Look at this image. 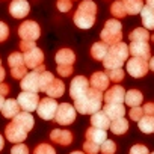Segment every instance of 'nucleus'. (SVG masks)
I'll list each match as a JSON object with an SVG mask.
<instances>
[{
    "label": "nucleus",
    "instance_id": "obj_1",
    "mask_svg": "<svg viewBox=\"0 0 154 154\" xmlns=\"http://www.w3.org/2000/svg\"><path fill=\"white\" fill-rule=\"evenodd\" d=\"M103 103V92L94 88H89L83 98L74 101V109L82 115H92L98 110H101Z\"/></svg>",
    "mask_w": 154,
    "mask_h": 154
},
{
    "label": "nucleus",
    "instance_id": "obj_2",
    "mask_svg": "<svg viewBox=\"0 0 154 154\" xmlns=\"http://www.w3.org/2000/svg\"><path fill=\"white\" fill-rule=\"evenodd\" d=\"M95 14H97L95 2H92V0H83L74 14V24L83 30L91 29L95 23Z\"/></svg>",
    "mask_w": 154,
    "mask_h": 154
},
{
    "label": "nucleus",
    "instance_id": "obj_3",
    "mask_svg": "<svg viewBox=\"0 0 154 154\" xmlns=\"http://www.w3.org/2000/svg\"><path fill=\"white\" fill-rule=\"evenodd\" d=\"M130 50L125 42H116L112 44L106 57L103 59V65L106 69H113V68H122L124 62L128 59Z\"/></svg>",
    "mask_w": 154,
    "mask_h": 154
},
{
    "label": "nucleus",
    "instance_id": "obj_4",
    "mask_svg": "<svg viewBox=\"0 0 154 154\" xmlns=\"http://www.w3.org/2000/svg\"><path fill=\"white\" fill-rule=\"evenodd\" d=\"M121 23L118 20H107L103 30H101V41L106 42V44H116V42H121V38H122V30H121Z\"/></svg>",
    "mask_w": 154,
    "mask_h": 154
},
{
    "label": "nucleus",
    "instance_id": "obj_5",
    "mask_svg": "<svg viewBox=\"0 0 154 154\" xmlns=\"http://www.w3.org/2000/svg\"><path fill=\"white\" fill-rule=\"evenodd\" d=\"M89 88H91L89 86V80L86 79V77L85 75H77V77H74L72 82H71L69 95H71V98L74 101H77V100H80V98L85 97V94L88 92Z\"/></svg>",
    "mask_w": 154,
    "mask_h": 154
},
{
    "label": "nucleus",
    "instance_id": "obj_6",
    "mask_svg": "<svg viewBox=\"0 0 154 154\" xmlns=\"http://www.w3.org/2000/svg\"><path fill=\"white\" fill-rule=\"evenodd\" d=\"M57 101L56 98H51V97H45L42 100H39V104L36 107V112L39 115V118L45 119V121H50L54 118L56 115V110H57Z\"/></svg>",
    "mask_w": 154,
    "mask_h": 154
},
{
    "label": "nucleus",
    "instance_id": "obj_7",
    "mask_svg": "<svg viewBox=\"0 0 154 154\" xmlns=\"http://www.w3.org/2000/svg\"><path fill=\"white\" fill-rule=\"evenodd\" d=\"M75 112L77 110L74 109V106H71L69 103H62L57 106L54 119L59 125H69L75 119Z\"/></svg>",
    "mask_w": 154,
    "mask_h": 154
},
{
    "label": "nucleus",
    "instance_id": "obj_8",
    "mask_svg": "<svg viewBox=\"0 0 154 154\" xmlns=\"http://www.w3.org/2000/svg\"><path fill=\"white\" fill-rule=\"evenodd\" d=\"M149 66H148V60L140 59V57H131L127 62V72L134 77V79H140L148 72Z\"/></svg>",
    "mask_w": 154,
    "mask_h": 154
},
{
    "label": "nucleus",
    "instance_id": "obj_9",
    "mask_svg": "<svg viewBox=\"0 0 154 154\" xmlns=\"http://www.w3.org/2000/svg\"><path fill=\"white\" fill-rule=\"evenodd\" d=\"M20 85H21V89H24V91L39 92L41 91V71L33 69L32 72L26 74L21 79Z\"/></svg>",
    "mask_w": 154,
    "mask_h": 154
},
{
    "label": "nucleus",
    "instance_id": "obj_10",
    "mask_svg": "<svg viewBox=\"0 0 154 154\" xmlns=\"http://www.w3.org/2000/svg\"><path fill=\"white\" fill-rule=\"evenodd\" d=\"M18 35L21 39L24 41H36L41 35V29L39 24L36 21H24L20 27H18Z\"/></svg>",
    "mask_w": 154,
    "mask_h": 154
},
{
    "label": "nucleus",
    "instance_id": "obj_11",
    "mask_svg": "<svg viewBox=\"0 0 154 154\" xmlns=\"http://www.w3.org/2000/svg\"><path fill=\"white\" fill-rule=\"evenodd\" d=\"M20 107L24 110V112H33L36 110L38 104H39V97H38V92H29V91H23L18 98H17Z\"/></svg>",
    "mask_w": 154,
    "mask_h": 154
},
{
    "label": "nucleus",
    "instance_id": "obj_12",
    "mask_svg": "<svg viewBox=\"0 0 154 154\" xmlns=\"http://www.w3.org/2000/svg\"><path fill=\"white\" fill-rule=\"evenodd\" d=\"M5 136H6V139H8L9 142H12V143H21V142L26 140L27 131H26L23 127H20L18 124H15V122L12 121V122H9V124L6 125V128H5Z\"/></svg>",
    "mask_w": 154,
    "mask_h": 154
},
{
    "label": "nucleus",
    "instance_id": "obj_13",
    "mask_svg": "<svg viewBox=\"0 0 154 154\" xmlns=\"http://www.w3.org/2000/svg\"><path fill=\"white\" fill-rule=\"evenodd\" d=\"M128 50L133 57H140V59L149 60L151 48L146 41H131V44L128 45Z\"/></svg>",
    "mask_w": 154,
    "mask_h": 154
},
{
    "label": "nucleus",
    "instance_id": "obj_14",
    "mask_svg": "<svg viewBox=\"0 0 154 154\" xmlns=\"http://www.w3.org/2000/svg\"><path fill=\"white\" fill-rule=\"evenodd\" d=\"M23 56H24V63H26V66L30 68V69H36V68L41 66L42 62H44V53H42V50L38 48V47H35V48H32V50L23 53Z\"/></svg>",
    "mask_w": 154,
    "mask_h": 154
},
{
    "label": "nucleus",
    "instance_id": "obj_15",
    "mask_svg": "<svg viewBox=\"0 0 154 154\" xmlns=\"http://www.w3.org/2000/svg\"><path fill=\"white\" fill-rule=\"evenodd\" d=\"M30 6L27 0H12L9 5V14L14 18H24L29 15Z\"/></svg>",
    "mask_w": 154,
    "mask_h": 154
},
{
    "label": "nucleus",
    "instance_id": "obj_16",
    "mask_svg": "<svg viewBox=\"0 0 154 154\" xmlns=\"http://www.w3.org/2000/svg\"><path fill=\"white\" fill-rule=\"evenodd\" d=\"M103 100L104 103H124L125 100V89L119 85H115L113 88L107 89L106 94L103 95Z\"/></svg>",
    "mask_w": 154,
    "mask_h": 154
},
{
    "label": "nucleus",
    "instance_id": "obj_17",
    "mask_svg": "<svg viewBox=\"0 0 154 154\" xmlns=\"http://www.w3.org/2000/svg\"><path fill=\"white\" fill-rule=\"evenodd\" d=\"M109 82H110L109 75H107L106 72H103V71L94 72V74L91 75V79H89L91 88L98 89V91H101V92H103L104 89H109Z\"/></svg>",
    "mask_w": 154,
    "mask_h": 154
},
{
    "label": "nucleus",
    "instance_id": "obj_18",
    "mask_svg": "<svg viewBox=\"0 0 154 154\" xmlns=\"http://www.w3.org/2000/svg\"><path fill=\"white\" fill-rule=\"evenodd\" d=\"M103 112L109 116L110 121H113V119H118V118H124L125 107H124L122 103H107L103 107Z\"/></svg>",
    "mask_w": 154,
    "mask_h": 154
},
{
    "label": "nucleus",
    "instance_id": "obj_19",
    "mask_svg": "<svg viewBox=\"0 0 154 154\" xmlns=\"http://www.w3.org/2000/svg\"><path fill=\"white\" fill-rule=\"evenodd\" d=\"M50 139L57 143V145H69L72 142V133L69 130H60V128H54L51 133H50Z\"/></svg>",
    "mask_w": 154,
    "mask_h": 154
},
{
    "label": "nucleus",
    "instance_id": "obj_20",
    "mask_svg": "<svg viewBox=\"0 0 154 154\" xmlns=\"http://www.w3.org/2000/svg\"><path fill=\"white\" fill-rule=\"evenodd\" d=\"M0 112H2V115H3L5 118L12 119L14 116H17V115L20 113V104H18L17 100L8 98V100H5L3 107H2V110H0Z\"/></svg>",
    "mask_w": 154,
    "mask_h": 154
},
{
    "label": "nucleus",
    "instance_id": "obj_21",
    "mask_svg": "<svg viewBox=\"0 0 154 154\" xmlns=\"http://www.w3.org/2000/svg\"><path fill=\"white\" fill-rule=\"evenodd\" d=\"M12 121H14L15 124H18L20 127H23L27 133H29V131L33 128V125H35V119H33L32 113H29V112H20L17 116L12 118Z\"/></svg>",
    "mask_w": 154,
    "mask_h": 154
},
{
    "label": "nucleus",
    "instance_id": "obj_22",
    "mask_svg": "<svg viewBox=\"0 0 154 154\" xmlns=\"http://www.w3.org/2000/svg\"><path fill=\"white\" fill-rule=\"evenodd\" d=\"M91 125L92 127H97V128L107 130L110 127V119H109V116L103 110H98V112H95V113L91 115Z\"/></svg>",
    "mask_w": 154,
    "mask_h": 154
},
{
    "label": "nucleus",
    "instance_id": "obj_23",
    "mask_svg": "<svg viewBox=\"0 0 154 154\" xmlns=\"http://www.w3.org/2000/svg\"><path fill=\"white\" fill-rule=\"evenodd\" d=\"M54 59H56L57 65H72L74 60H75V54H74V51L69 50V48H60V50L56 53Z\"/></svg>",
    "mask_w": 154,
    "mask_h": 154
},
{
    "label": "nucleus",
    "instance_id": "obj_24",
    "mask_svg": "<svg viewBox=\"0 0 154 154\" xmlns=\"http://www.w3.org/2000/svg\"><path fill=\"white\" fill-rule=\"evenodd\" d=\"M106 139H107V134H106V130H103V128L89 127L86 130V140H91V142H95V143L101 145Z\"/></svg>",
    "mask_w": 154,
    "mask_h": 154
},
{
    "label": "nucleus",
    "instance_id": "obj_25",
    "mask_svg": "<svg viewBox=\"0 0 154 154\" xmlns=\"http://www.w3.org/2000/svg\"><path fill=\"white\" fill-rule=\"evenodd\" d=\"M45 92H47V95L51 97V98H59V97H62L63 92H65V85H63L62 80L53 79V82L50 83V86L47 88Z\"/></svg>",
    "mask_w": 154,
    "mask_h": 154
},
{
    "label": "nucleus",
    "instance_id": "obj_26",
    "mask_svg": "<svg viewBox=\"0 0 154 154\" xmlns=\"http://www.w3.org/2000/svg\"><path fill=\"white\" fill-rule=\"evenodd\" d=\"M125 104L127 106H130V107H137V106H140V103L143 101V95H142V92L140 91H137V89H128L127 92H125Z\"/></svg>",
    "mask_w": 154,
    "mask_h": 154
},
{
    "label": "nucleus",
    "instance_id": "obj_27",
    "mask_svg": "<svg viewBox=\"0 0 154 154\" xmlns=\"http://www.w3.org/2000/svg\"><path fill=\"white\" fill-rule=\"evenodd\" d=\"M107 51H109V47H107V44L103 42V41L95 42V44L91 47V56H92L95 60H103V59L106 57Z\"/></svg>",
    "mask_w": 154,
    "mask_h": 154
},
{
    "label": "nucleus",
    "instance_id": "obj_28",
    "mask_svg": "<svg viewBox=\"0 0 154 154\" xmlns=\"http://www.w3.org/2000/svg\"><path fill=\"white\" fill-rule=\"evenodd\" d=\"M142 14V24L143 27L148 30H154V9L149 6H143V9L140 11Z\"/></svg>",
    "mask_w": 154,
    "mask_h": 154
},
{
    "label": "nucleus",
    "instance_id": "obj_29",
    "mask_svg": "<svg viewBox=\"0 0 154 154\" xmlns=\"http://www.w3.org/2000/svg\"><path fill=\"white\" fill-rule=\"evenodd\" d=\"M125 12L130 15H137L143 9V2L142 0H122Z\"/></svg>",
    "mask_w": 154,
    "mask_h": 154
},
{
    "label": "nucleus",
    "instance_id": "obj_30",
    "mask_svg": "<svg viewBox=\"0 0 154 154\" xmlns=\"http://www.w3.org/2000/svg\"><path fill=\"white\" fill-rule=\"evenodd\" d=\"M113 134H124L127 130H128V121L125 118H118V119H113L110 121V127Z\"/></svg>",
    "mask_w": 154,
    "mask_h": 154
},
{
    "label": "nucleus",
    "instance_id": "obj_31",
    "mask_svg": "<svg viewBox=\"0 0 154 154\" xmlns=\"http://www.w3.org/2000/svg\"><path fill=\"white\" fill-rule=\"evenodd\" d=\"M139 130L142 133H154V116L152 115H143L139 121Z\"/></svg>",
    "mask_w": 154,
    "mask_h": 154
},
{
    "label": "nucleus",
    "instance_id": "obj_32",
    "mask_svg": "<svg viewBox=\"0 0 154 154\" xmlns=\"http://www.w3.org/2000/svg\"><path fill=\"white\" fill-rule=\"evenodd\" d=\"M110 14L116 18H122L125 17V8H124V3H122V0H115V2L110 5Z\"/></svg>",
    "mask_w": 154,
    "mask_h": 154
},
{
    "label": "nucleus",
    "instance_id": "obj_33",
    "mask_svg": "<svg viewBox=\"0 0 154 154\" xmlns=\"http://www.w3.org/2000/svg\"><path fill=\"white\" fill-rule=\"evenodd\" d=\"M148 39H149V32L146 29L137 27L130 33V41H146L148 42Z\"/></svg>",
    "mask_w": 154,
    "mask_h": 154
},
{
    "label": "nucleus",
    "instance_id": "obj_34",
    "mask_svg": "<svg viewBox=\"0 0 154 154\" xmlns=\"http://www.w3.org/2000/svg\"><path fill=\"white\" fill-rule=\"evenodd\" d=\"M8 63H9L11 68H17V66L26 65V63H24V56H23V53H18V51L11 53V56L8 57Z\"/></svg>",
    "mask_w": 154,
    "mask_h": 154
},
{
    "label": "nucleus",
    "instance_id": "obj_35",
    "mask_svg": "<svg viewBox=\"0 0 154 154\" xmlns=\"http://www.w3.org/2000/svg\"><path fill=\"white\" fill-rule=\"evenodd\" d=\"M109 75V79L115 83H119L122 79H124V69L122 68H113V69H107L106 72Z\"/></svg>",
    "mask_w": 154,
    "mask_h": 154
},
{
    "label": "nucleus",
    "instance_id": "obj_36",
    "mask_svg": "<svg viewBox=\"0 0 154 154\" xmlns=\"http://www.w3.org/2000/svg\"><path fill=\"white\" fill-rule=\"evenodd\" d=\"M53 74L50 72V71H42L41 72V91L42 92H45L47 91V88L50 86V83L53 82Z\"/></svg>",
    "mask_w": 154,
    "mask_h": 154
},
{
    "label": "nucleus",
    "instance_id": "obj_37",
    "mask_svg": "<svg viewBox=\"0 0 154 154\" xmlns=\"http://www.w3.org/2000/svg\"><path fill=\"white\" fill-rule=\"evenodd\" d=\"M100 151H101V154H115V151H116V145H115L113 140L106 139V140L100 145Z\"/></svg>",
    "mask_w": 154,
    "mask_h": 154
},
{
    "label": "nucleus",
    "instance_id": "obj_38",
    "mask_svg": "<svg viewBox=\"0 0 154 154\" xmlns=\"http://www.w3.org/2000/svg\"><path fill=\"white\" fill-rule=\"evenodd\" d=\"M26 74H27V66L26 65L17 66V68H11V75L14 77L15 80H21Z\"/></svg>",
    "mask_w": 154,
    "mask_h": 154
},
{
    "label": "nucleus",
    "instance_id": "obj_39",
    "mask_svg": "<svg viewBox=\"0 0 154 154\" xmlns=\"http://www.w3.org/2000/svg\"><path fill=\"white\" fill-rule=\"evenodd\" d=\"M83 151H85L86 154H98L100 145L95 143V142H91V140H85V143H83Z\"/></svg>",
    "mask_w": 154,
    "mask_h": 154
},
{
    "label": "nucleus",
    "instance_id": "obj_40",
    "mask_svg": "<svg viewBox=\"0 0 154 154\" xmlns=\"http://www.w3.org/2000/svg\"><path fill=\"white\" fill-rule=\"evenodd\" d=\"M33 154H56L54 148L48 143H41L33 149Z\"/></svg>",
    "mask_w": 154,
    "mask_h": 154
},
{
    "label": "nucleus",
    "instance_id": "obj_41",
    "mask_svg": "<svg viewBox=\"0 0 154 154\" xmlns=\"http://www.w3.org/2000/svg\"><path fill=\"white\" fill-rule=\"evenodd\" d=\"M128 115H130V119H133V121L137 122V121L143 116V109H142L140 106H137V107H131L130 112H128Z\"/></svg>",
    "mask_w": 154,
    "mask_h": 154
},
{
    "label": "nucleus",
    "instance_id": "obj_42",
    "mask_svg": "<svg viewBox=\"0 0 154 154\" xmlns=\"http://www.w3.org/2000/svg\"><path fill=\"white\" fill-rule=\"evenodd\" d=\"M57 74L62 77H69L72 74V65H57Z\"/></svg>",
    "mask_w": 154,
    "mask_h": 154
},
{
    "label": "nucleus",
    "instance_id": "obj_43",
    "mask_svg": "<svg viewBox=\"0 0 154 154\" xmlns=\"http://www.w3.org/2000/svg\"><path fill=\"white\" fill-rule=\"evenodd\" d=\"M11 154H29V148L21 142V143H15L11 148Z\"/></svg>",
    "mask_w": 154,
    "mask_h": 154
},
{
    "label": "nucleus",
    "instance_id": "obj_44",
    "mask_svg": "<svg viewBox=\"0 0 154 154\" xmlns=\"http://www.w3.org/2000/svg\"><path fill=\"white\" fill-rule=\"evenodd\" d=\"M56 6H57V9H59L60 12H68V11L71 9L72 3H71V0H57Z\"/></svg>",
    "mask_w": 154,
    "mask_h": 154
},
{
    "label": "nucleus",
    "instance_id": "obj_45",
    "mask_svg": "<svg viewBox=\"0 0 154 154\" xmlns=\"http://www.w3.org/2000/svg\"><path fill=\"white\" fill-rule=\"evenodd\" d=\"M8 36H9V27H8V24L3 23V21H0V42L6 41Z\"/></svg>",
    "mask_w": 154,
    "mask_h": 154
},
{
    "label": "nucleus",
    "instance_id": "obj_46",
    "mask_svg": "<svg viewBox=\"0 0 154 154\" xmlns=\"http://www.w3.org/2000/svg\"><path fill=\"white\" fill-rule=\"evenodd\" d=\"M36 47V42L35 41H21L20 42V50L23 51V53H26V51H29V50H32V48H35Z\"/></svg>",
    "mask_w": 154,
    "mask_h": 154
},
{
    "label": "nucleus",
    "instance_id": "obj_47",
    "mask_svg": "<svg viewBox=\"0 0 154 154\" xmlns=\"http://www.w3.org/2000/svg\"><path fill=\"white\" fill-rule=\"evenodd\" d=\"M130 154H148V148L145 145H133Z\"/></svg>",
    "mask_w": 154,
    "mask_h": 154
},
{
    "label": "nucleus",
    "instance_id": "obj_48",
    "mask_svg": "<svg viewBox=\"0 0 154 154\" xmlns=\"http://www.w3.org/2000/svg\"><path fill=\"white\" fill-rule=\"evenodd\" d=\"M142 109H143V115H152L154 116V103H146Z\"/></svg>",
    "mask_w": 154,
    "mask_h": 154
},
{
    "label": "nucleus",
    "instance_id": "obj_49",
    "mask_svg": "<svg viewBox=\"0 0 154 154\" xmlns=\"http://www.w3.org/2000/svg\"><path fill=\"white\" fill-rule=\"evenodd\" d=\"M8 94H9V85L2 82V83H0V95L5 97V95H8Z\"/></svg>",
    "mask_w": 154,
    "mask_h": 154
},
{
    "label": "nucleus",
    "instance_id": "obj_50",
    "mask_svg": "<svg viewBox=\"0 0 154 154\" xmlns=\"http://www.w3.org/2000/svg\"><path fill=\"white\" fill-rule=\"evenodd\" d=\"M5 75H6V71H5V68L2 65H0V83L5 80Z\"/></svg>",
    "mask_w": 154,
    "mask_h": 154
},
{
    "label": "nucleus",
    "instance_id": "obj_51",
    "mask_svg": "<svg viewBox=\"0 0 154 154\" xmlns=\"http://www.w3.org/2000/svg\"><path fill=\"white\" fill-rule=\"evenodd\" d=\"M148 66H149L151 71H154V57H149V60H148Z\"/></svg>",
    "mask_w": 154,
    "mask_h": 154
},
{
    "label": "nucleus",
    "instance_id": "obj_52",
    "mask_svg": "<svg viewBox=\"0 0 154 154\" xmlns=\"http://www.w3.org/2000/svg\"><path fill=\"white\" fill-rule=\"evenodd\" d=\"M146 6H149V8L154 9V0H146Z\"/></svg>",
    "mask_w": 154,
    "mask_h": 154
},
{
    "label": "nucleus",
    "instance_id": "obj_53",
    "mask_svg": "<svg viewBox=\"0 0 154 154\" xmlns=\"http://www.w3.org/2000/svg\"><path fill=\"white\" fill-rule=\"evenodd\" d=\"M3 103H5V97L0 95V110H2V107H3Z\"/></svg>",
    "mask_w": 154,
    "mask_h": 154
},
{
    "label": "nucleus",
    "instance_id": "obj_54",
    "mask_svg": "<svg viewBox=\"0 0 154 154\" xmlns=\"http://www.w3.org/2000/svg\"><path fill=\"white\" fill-rule=\"evenodd\" d=\"M3 145H5V140H3V137H2V134H0V149L3 148Z\"/></svg>",
    "mask_w": 154,
    "mask_h": 154
},
{
    "label": "nucleus",
    "instance_id": "obj_55",
    "mask_svg": "<svg viewBox=\"0 0 154 154\" xmlns=\"http://www.w3.org/2000/svg\"><path fill=\"white\" fill-rule=\"evenodd\" d=\"M71 154H86V152H83V151H72Z\"/></svg>",
    "mask_w": 154,
    "mask_h": 154
},
{
    "label": "nucleus",
    "instance_id": "obj_56",
    "mask_svg": "<svg viewBox=\"0 0 154 154\" xmlns=\"http://www.w3.org/2000/svg\"><path fill=\"white\" fill-rule=\"evenodd\" d=\"M151 154H154V152H151Z\"/></svg>",
    "mask_w": 154,
    "mask_h": 154
},
{
    "label": "nucleus",
    "instance_id": "obj_57",
    "mask_svg": "<svg viewBox=\"0 0 154 154\" xmlns=\"http://www.w3.org/2000/svg\"><path fill=\"white\" fill-rule=\"evenodd\" d=\"M0 63H2V62H0Z\"/></svg>",
    "mask_w": 154,
    "mask_h": 154
}]
</instances>
